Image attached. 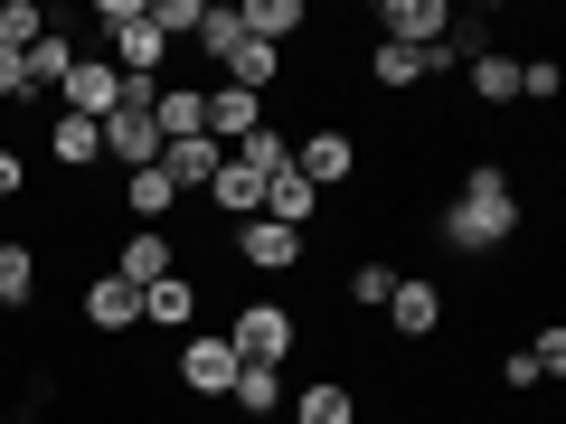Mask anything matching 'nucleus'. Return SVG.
Instances as JSON below:
<instances>
[{
    "mask_svg": "<svg viewBox=\"0 0 566 424\" xmlns=\"http://www.w3.org/2000/svg\"><path fill=\"white\" fill-rule=\"evenodd\" d=\"M255 218H274V226H293V236H312V218H322V189L303 180V170H274L264 180V208Z\"/></svg>",
    "mask_w": 566,
    "mask_h": 424,
    "instance_id": "obj_11",
    "label": "nucleus"
},
{
    "mask_svg": "<svg viewBox=\"0 0 566 424\" xmlns=\"http://www.w3.org/2000/svg\"><path fill=\"white\" fill-rule=\"evenodd\" d=\"M0 424H10V415H0Z\"/></svg>",
    "mask_w": 566,
    "mask_h": 424,
    "instance_id": "obj_32",
    "label": "nucleus"
},
{
    "mask_svg": "<svg viewBox=\"0 0 566 424\" xmlns=\"http://www.w3.org/2000/svg\"><path fill=\"white\" fill-rule=\"evenodd\" d=\"M170 208H180V189H170L161 161H151V170H123V218H133V226H161Z\"/></svg>",
    "mask_w": 566,
    "mask_h": 424,
    "instance_id": "obj_16",
    "label": "nucleus"
},
{
    "mask_svg": "<svg viewBox=\"0 0 566 424\" xmlns=\"http://www.w3.org/2000/svg\"><path fill=\"white\" fill-rule=\"evenodd\" d=\"M434 236L453 245V255H501V245H520V189H510L501 161H472L463 189H453V208L434 218Z\"/></svg>",
    "mask_w": 566,
    "mask_h": 424,
    "instance_id": "obj_1",
    "label": "nucleus"
},
{
    "mask_svg": "<svg viewBox=\"0 0 566 424\" xmlns=\"http://www.w3.org/2000/svg\"><path fill=\"white\" fill-rule=\"evenodd\" d=\"M48 161H57V170H95L104 161V132L85 114H57V123H48Z\"/></svg>",
    "mask_w": 566,
    "mask_h": 424,
    "instance_id": "obj_20",
    "label": "nucleus"
},
{
    "mask_svg": "<svg viewBox=\"0 0 566 424\" xmlns=\"http://www.w3.org/2000/svg\"><path fill=\"white\" fill-rule=\"evenodd\" d=\"M378 29H387V47H444L453 0H387V10H378Z\"/></svg>",
    "mask_w": 566,
    "mask_h": 424,
    "instance_id": "obj_10",
    "label": "nucleus"
},
{
    "mask_svg": "<svg viewBox=\"0 0 566 424\" xmlns=\"http://www.w3.org/2000/svg\"><path fill=\"white\" fill-rule=\"evenodd\" d=\"M501 386H510V396H538V359H528V340L501 359Z\"/></svg>",
    "mask_w": 566,
    "mask_h": 424,
    "instance_id": "obj_29",
    "label": "nucleus"
},
{
    "mask_svg": "<svg viewBox=\"0 0 566 424\" xmlns=\"http://www.w3.org/2000/svg\"><path fill=\"white\" fill-rule=\"evenodd\" d=\"M189 321H199V283L189 274H161L142 293V330H189Z\"/></svg>",
    "mask_w": 566,
    "mask_h": 424,
    "instance_id": "obj_15",
    "label": "nucleus"
},
{
    "mask_svg": "<svg viewBox=\"0 0 566 424\" xmlns=\"http://www.w3.org/2000/svg\"><path fill=\"white\" fill-rule=\"evenodd\" d=\"M95 132H104V161H114V170H151V161H161V123H151V104H114Z\"/></svg>",
    "mask_w": 566,
    "mask_h": 424,
    "instance_id": "obj_6",
    "label": "nucleus"
},
{
    "mask_svg": "<svg viewBox=\"0 0 566 424\" xmlns=\"http://www.w3.org/2000/svg\"><path fill=\"white\" fill-rule=\"evenodd\" d=\"M76 57H85V47H76V29H48V39L29 47V57H20L29 95H57V85H66V66H76Z\"/></svg>",
    "mask_w": 566,
    "mask_h": 424,
    "instance_id": "obj_17",
    "label": "nucleus"
},
{
    "mask_svg": "<svg viewBox=\"0 0 566 424\" xmlns=\"http://www.w3.org/2000/svg\"><path fill=\"white\" fill-rule=\"evenodd\" d=\"M10 95H29V76H20V57L0 47V104H10Z\"/></svg>",
    "mask_w": 566,
    "mask_h": 424,
    "instance_id": "obj_30",
    "label": "nucleus"
},
{
    "mask_svg": "<svg viewBox=\"0 0 566 424\" xmlns=\"http://www.w3.org/2000/svg\"><path fill=\"white\" fill-rule=\"evenodd\" d=\"M218 161H227V151H218V141H170V151H161V170H170V189H180V199H189V189H208V180H218Z\"/></svg>",
    "mask_w": 566,
    "mask_h": 424,
    "instance_id": "obj_21",
    "label": "nucleus"
},
{
    "mask_svg": "<svg viewBox=\"0 0 566 424\" xmlns=\"http://www.w3.org/2000/svg\"><path fill=\"white\" fill-rule=\"evenodd\" d=\"M528 359H538V378H566V330L538 321V330H528Z\"/></svg>",
    "mask_w": 566,
    "mask_h": 424,
    "instance_id": "obj_27",
    "label": "nucleus"
},
{
    "mask_svg": "<svg viewBox=\"0 0 566 424\" xmlns=\"http://www.w3.org/2000/svg\"><path fill=\"white\" fill-rule=\"evenodd\" d=\"M557 95H566V66L557 57H528L520 66V104H557Z\"/></svg>",
    "mask_w": 566,
    "mask_h": 424,
    "instance_id": "obj_26",
    "label": "nucleus"
},
{
    "mask_svg": "<svg viewBox=\"0 0 566 424\" xmlns=\"http://www.w3.org/2000/svg\"><path fill=\"white\" fill-rule=\"evenodd\" d=\"M29 303H39V245L0 236V311H29Z\"/></svg>",
    "mask_w": 566,
    "mask_h": 424,
    "instance_id": "obj_19",
    "label": "nucleus"
},
{
    "mask_svg": "<svg viewBox=\"0 0 566 424\" xmlns=\"http://www.w3.org/2000/svg\"><path fill=\"white\" fill-rule=\"evenodd\" d=\"M387 330H397V340H434V330H444V283H434V274H397V293H387Z\"/></svg>",
    "mask_w": 566,
    "mask_h": 424,
    "instance_id": "obj_7",
    "label": "nucleus"
},
{
    "mask_svg": "<svg viewBox=\"0 0 566 424\" xmlns=\"http://www.w3.org/2000/svg\"><path fill=\"white\" fill-rule=\"evenodd\" d=\"M472 95H482V104H520V57L482 47V57H472Z\"/></svg>",
    "mask_w": 566,
    "mask_h": 424,
    "instance_id": "obj_23",
    "label": "nucleus"
},
{
    "mask_svg": "<svg viewBox=\"0 0 566 424\" xmlns=\"http://www.w3.org/2000/svg\"><path fill=\"white\" fill-rule=\"evenodd\" d=\"M180 386L199 405H227V386H237V349H227V330H189V340H180Z\"/></svg>",
    "mask_w": 566,
    "mask_h": 424,
    "instance_id": "obj_5",
    "label": "nucleus"
},
{
    "mask_svg": "<svg viewBox=\"0 0 566 424\" xmlns=\"http://www.w3.org/2000/svg\"><path fill=\"white\" fill-rule=\"evenodd\" d=\"M48 29H57V20H48V0H0V47H10V57H29Z\"/></svg>",
    "mask_w": 566,
    "mask_h": 424,
    "instance_id": "obj_22",
    "label": "nucleus"
},
{
    "mask_svg": "<svg viewBox=\"0 0 566 424\" xmlns=\"http://www.w3.org/2000/svg\"><path fill=\"white\" fill-rule=\"evenodd\" d=\"M104 274H123V283H133V293H151V283H161V274H180V245H170L161 226H133V236L114 245V264H104Z\"/></svg>",
    "mask_w": 566,
    "mask_h": 424,
    "instance_id": "obj_8",
    "label": "nucleus"
},
{
    "mask_svg": "<svg viewBox=\"0 0 566 424\" xmlns=\"http://www.w3.org/2000/svg\"><path fill=\"white\" fill-rule=\"evenodd\" d=\"M85 321L95 330H142V293L123 274H85Z\"/></svg>",
    "mask_w": 566,
    "mask_h": 424,
    "instance_id": "obj_13",
    "label": "nucleus"
},
{
    "mask_svg": "<svg viewBox=\"0 0 566 424\" xmlns=\"http://www.w3.org/2000/svg\"><path fill=\"white\" fill-rule=\"evenodd\" d=\"M0 141H10V132H0Z\"/></svg>",
    "mask_w": 566,
    "mask_h": 424,
    "instance_id": "obj_31",
    "label": "nucleus"
},
{
    "mask_svg": "<svg viewBox=\"0 0 566 424\" xmlns=\"http://www.w3.org/2000/svg\"><path fill=\"white\" fill-rule=\"evenodd\" d=\"M293 170H303L322 199H331V189H349V180H359V132H340V123H312V132L293 141Z\"/></svg>",
    "mask_w": 566,
    "mask_h": 424,
    "instance_id": "obj_3",
    "label": "nucleus"
},
{
    "mask_svg": "<svg viewBox=\"0 0 566 424\" xmlns=\"http://www.w3.org/2000/svg\"><path fill=\"white\" fill-rule=\"evenodd\" d=\"M283 396H293V386H283V368H237V386H227V405H237L245 424H274Z\"/></svg>",
    "mask_w": 566,
    "mask_h": 424,
    "instance_id": "obj_18",
    "label": "nucleus"
},
{
    "mask_svg": "<svg viewBox=\"0 0 566 424\" xmlns=\"http://www.w3.org/2000/svg\"><path fill=\"white\" fill-rule=\"evenodd\" d=\"M114 104H123V76H114L104 57H76V66H66V85H57V114H85V123H104Z\"/></svg>",
    "mask_w": 566,
    "mask_h": 424,
    "instance_id": "obj_9",
    "label": "nucleus"
},
{
    "mask_svg": "<svg viewBox=\"0 0 566 424\" xmlns=\"http://www.w3.org/2000/svg\"><path fill=\"white\" fill-rule=\"evenodd\" d=\"M237 20H245L255 47H293L312 29V10H303V0H237Z\"/></svg>",
    "mask_w": 566,
    "mask_h": 424,
    "instance_id": "obj_12",
    "label": "nucleus"
},
{
    "mask_svg": "<svg viewBox=\"0 0 566 424\" xmlns=\"http://www.w3.org/2000/svg\"><path fill=\"white\" fill-rule=\"evenodd\" d=\"M142 10H151L161 39H199V20H208V0H142Z\"/></svg>",
    "mask_w": 566,
    "mask_h": 424,
    "instance_id": "obj_25",
    "label": "nucleus"
},
{
    "mask_svg": "<svg viewBox=\"0 0 566 424\" xmlns=\"http://www.w3.org/2000/svg\"><path fill=\"white\" fill-rule=\"evenodd\" d=\"M340 293H349V311H387V293H397V264H378V255H368V264H349V283H340Z\"/></svg>",
    "mask_w": 566,
    "mask_h": 424,
    "instance_id": "obj_24",
    "label": "nucleus"
},
{
    "mask_svg": "<svg viewBox=\"0 0 566 424\" xmlns=\"http://www.w3.org/2000/svg\"><path fill=\"white\" fill-rule=\"evenodd\" d=\"M293 340H303L293 303H237V321H227V349H237V368H283V359H293Z\"/></svg>",
    "mask_w": 566,
    "mask_h": 424,
    "instance_id": "obj_2",
    "label": "nucleus"
},
{
    "mask_svg": "<svg viewBox=\"0 0 566 424\" xmlns=\"http://www.w3.org/2000/svg\"><path fill=\"white\" fill-rule=\"evenodd\" d=\"M283 415H293V424H359V396H349L340 378H312V386L283 396Z\"/></svg>",
    "mask_w": 566,
    "mask_h": 424,
    "instance_id": "obj_14",
    "label": "nucleus"
},
{
    "mask_svg": "<svg viewBox=\"0 0 566 424\" xmlns=\"http://www.w3.org/2000/svg\"><path fill=\"white\" fill-rule=\"evenodd\" d=\"M227 255H237L245 274H293L312 245L293 236V226H274V218H237V226H227Z\"/></svg>",
    "mask_w": 566,
    "mask_h": 424,
    "instance_id": "obj_4",
    "label": "nucleus"
},
{
    "mask_svg": "<svg viewBox=\"0 0 566 424\" xmlns=\"http://www.w3.org/2000/svg\"><path fill=\"white\" fill-rule=\"evenodd\" d=\"M20 199H29V151L0 141V208H20Z\"/></svg>",
    "mask_w": 566,
    "mask_h": 424,
    "instance_id": "obj_28",
    "label": "nucleus"
}]
</instances>
